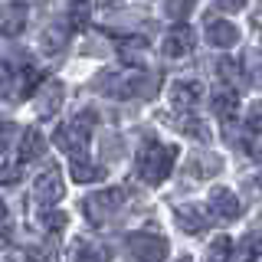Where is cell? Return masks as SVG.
<instances>
[{
  "instance_id": "cell-1",
  "label": "cell",
  "mask_w": 262,
  "mask_h": 262,
  "mask_svg": "<svg viewBox=\"0 0 262 262\" xmlns=\"http://www.w3.org/2000/svg\"><path fill=\"white\" fill-rule=\"evenodd\" d=\"M170 164H174V147H158V151H154L151 158L144 161V177H147V184H158V180L170 170Z\"/></svg>"
},
{
  "instance_id": "cell-2",
  "label": "cell",
  "mask_w": 262,
  "mask_h": 262,
  "mask_svg": "<svg viewBox=\"0 0 262 262\" xmlns=\"http://www.w3.org/2000/svg\"><path fill=\"white\" fill-rule=\"evenodd\" d=\"M213 210H216V216H220V220H236L243 207H239V200H236L233 193L220 187V190H213Z\"/></svg>"
},
{
  "instance_id": "cell-3",
  "label": "cell",
  "mask_w": 262,
  "mask_h": 262,
  "mask_svg": "<svg viewBox=\"0 0 262 262\" xmlns=\"http://www.w3.org/2000/svg\"><path fill=\"white\" fill-rule=\"evenodd\" d=\"M207 39H210L213 46H233L236 39H239V33H236L233 23H223V20H220V23H213V27H210Z\"/></svg>"
},
{
  "instance_id": "cell-4",
  "label": "cell",
  "mask_w": 262,
  "mask_h": 262,
  "mask_svg": "<svg viewBox=\"0 0 262 262\" xmlns=\"http://www.w3.org/2000/svg\"><path fill=\"white\" fill-rule=\"evenodd\" d=\"M190 46H193V33L190 30H174L167 36V43H164L167 56H184V53H190Z\"/></svg>"
},
{
  "instance_id": "cell-5",
  "label": "cell",
  "mask_w": 262,
  "mask_h": 262,
  "mask_svg": "<svg viewBox=\"0 0 262 262\" xmlns=\"http://www.w3.org/2000/svg\"><path fill=\"white\" fill-rule=\"evenodd\" d=\"M262 256V233H249L239 243V252H236V262H256Z\"/></svg>"
},
{
  "instance_id": "cell-6",
  "label": "cell",
  "mask_w": 262,
  "mask_h": 262,
  "mask_svg": "<svg viewBox=\"0 0 262 262\" xmlns=\"http://www.w3.org/2000/svg\"><path fill=\"white\" fill-rule=\"evenodd\" d=\"M203 95V85L200 82H180V85L174 89V102L177 105H196Z\"/></svg>"
},
{
  "instance_id": "cell-7",
  "label": "cell",
  "mask_w": 262,
  "mask_h": 262,
  "mask_svg": "<svg viewBox=\"0 0 262 262\" xmlns=\"http://www.w3.org/2000/svg\"><path fill=\"white\" fill-rule=\"evenodd\" d=\"M180 223L187 229H203V216L196 210H180Z\"/></svg>"
},
{
  "instance_id": "cell-8",
  "label": "cell",
  "mask_w": 262,
  "mask_h": 262,
  "mask_svg": "<svg viewBox=\"0 0 262 262\" xmlns=\"http://www.w3.org/2000/svg\"><path fill=\"white\" fill-rule=\"evenodd\" d=\"M226 249H229V239H216L210 246V262H223L226 259Z\"/></svg>"
},
{
  "instance_id": "cell-9",
  "label": "cell",
  "mask_w": 262,
  "mask_h": 262,
  "mask_svg": "<svg viewBox=\"0 0 262 262\" xmlns=\"http://www.w3.org/2000/svg\"><path fill=\"white\" fill-rule=\"evenodd\" d=\"M233 108H236V105H233V95H220L216 98V112L220 115H233Z\"/></svg>"
},
{
  "instance_id": "cell-10",
  "label": "cell",
  "mask_w": 262,
  "mask_h": 262,
  "mask_svg": "<svg viewBox=\"0 0 262 262\" xmlns=\"http://www.w3.org/2000/svg\"><path fill=\"white\" fill-rule=\"evenodd\" d=\"M249 128L256 131V135H262V112H256V115L249 118Z\"/></svg>"
}]
</instances>
